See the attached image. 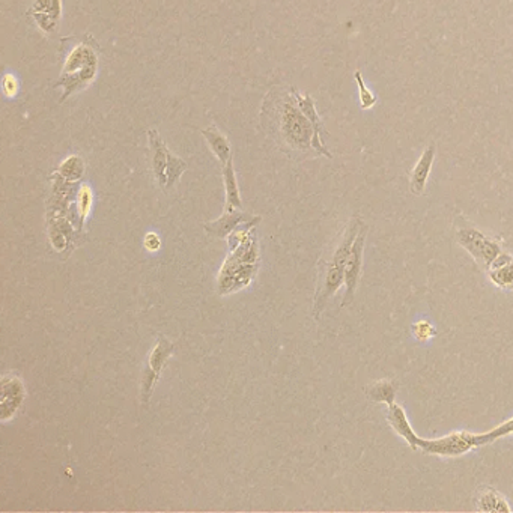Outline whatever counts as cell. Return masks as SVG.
Listing matches in <instances>:
<instances>
[{
  "label": "cell",
  "mask_w": 513,
  "mask_h": 513,
  "mask_svg": "<svg viewBox=\"0 0 513 513\" xmlns=\"http://www.w3.org/2000/svg\"><path fill=\"white\" fill-rule=\"evenodd\" d=\"M363 224L364 223L358 217L351 219V221L346 226L341 241H338L337 247L333 252L330 262L325 265V273L322 275L321 283L317 285L315 303H313V315L316 320H320V315L325 309L327 301L330 300L343 285L348 256H350L353 242L357 238L358 232H360V229L363 228Z\"/></svg>",
  "instance_id": "6da1fadb"
},
{
  "label": "cell",
  "mask_w": 513,
  "mask_h": 513,
  "mask_svg": "<svg viewBox=\"0 0 513 513\" xmlns=\"http://www.w3.org/2000/svg\"><path fill=\"white\" fill-rule=\"evenodd\" d=\"M97 53L95 48L88 43H81L73 48L65 60L59 85L65 88L60 102H64L73 92L86 88L97 74Z\"/></svg>",
  "instance_id": "7a4b0ae2"
},
{
  "label": "cell",
  "mask_w": 513,
  "mask_h": 513,
  "mask_svg": "<svg viewBox=\"0 0 513 513\" xmlns=\"http://www.w3.org/2000/svg\"><path fill=\"white\" fill-rule=\"evenodd\" d=\"M291 92L292 97H288L280 102V113H279L280 136L285 137L291 146L306 149L309 146V143L312 145L315 128L310 119L307 118L300 109L299 101H296L292 89Z\"/></svg>",
  "instance_id": "3957f363"
},
{
  "label": "cell",
  "mask_w": 513,
  "mask_h": 513,
  "mask_svg": "<svg viewBox=\"0 0 513 513\" xmlns=\"http://www.w3.org/2000/svg\"><path fill=\"white\" fill-rule=\"evenodd\" d=\"M148 137L153 175H156L161 189H172L182 173L186 172L187 163L177 157L175 153H172L157 130H149Z\"/></svg>",
  "instance_id": "277c9868"
},
{
  "label": "cell",
  "mask_w": 513,
  "mask_h": 513,
  "mask_svg": "<svg viewBox=\"0 0 513 513\" xmlns=\"http://www.w3.org/2000/svg\"><path fill=\"white\" fill-rule=\"evenodd\" d=\"M455 237L460 247H464L485 271H488L494 261L505 252L498 240L489 237L471 224H459Z\"/></svg>",
  "instance_id": "5b68a950"
},
{
  "label": "cell",
  "mask_w": 513,
  "mask_h": 513,
  "mask_svg": "<svg viewBox=\"0 0 513 513\" xmlns=\"http://www.w3.org/2000/svg\"><path fill=\"white\" fill-rule=\"evenodd\" d=\"M486 444V434H473L467 432V430H460V432H451L435 439L420 438L418 450L427 455L453 458L465 455L468 451Z\"/></svg>",
  "instance_id": "8992f818"
},
{
  "label": "cell",
  "mask_w": 513,
  "mask_h": 513,
  "mask_svg": "<svg viewBox=\"0 0 513 513\" xmlns=\"http://www.w3.org/2000/svg\"><path fill=\"white\" fill-rule=\"evenodd\" d=\"M173 350H175V345L169 342L164 336H160L158 342L149 353L145 372H143V379H142V404L143 405H148L149 399L152 396V390H153V387H156L157 379L160 378L163 369H164V366H166Z\"/></svg>",
  "instance_id": "52a82bcc"
},
{
  "label": "cell",
  "mask_w": 513,
  "mask_h": 513,
  "mask_svg": "<svg viewBox=\"0 0 513 513\" xmlns=\"http://www.w3.org/2000/svg\"><path fill=\"white\" fill-rule=\"evenodd\" d=\"M367 231H369L367 224H363V228L360 229V232H358L357 238L353 242L350 256H348L346 266H345V279H343L345 295L341 303L342 307H348L355 299V291H357L358 282H360L362 270H363V254H364Z\"/></svg>",
  "instance_id": "ba28073f"
},
{
  "label": "cell",
  "mask_w": 513,
  "mask_h": 513,
  "mask_svg": "<svg viewBox=\"0 0 513 513\" xmlns=\"http://www.w3.org/2000/svg\"><path fill=\"white\" fill-rule=\"evenodd\" d=\"M387 422L388 425L393 427L395 432L402 437L408 446L411 447L413 450H418V439L420 437L414 432V429L409 423V420L404 411V408L401 405H397L396 402L387 405Z\"/></svg>",
  "instance_id": "9c48e42d"
},
{
  "label": "cell",
  "mask_w": 513,
  "mask_h": 513,
  "mask_svg": "<svg viewBox=\"0 0 513 513\" xmlns=\"http://www.w3.org/2000/svg\"><path fill=\"white\" fill-rule=\"evenodd\" d=\"M60 11H62L60 0H35L34 6L27 11V15L35 17L36 25L46 32H53Z\"/></svg>",
  "instance_id": "30bf717a"
},
{
  "label": "cell",
  "mask_w": 513,
  "mask_h": 513,
  "mask_svg": "<svg viewBox=\"0 0 513 513\" xmlns=\"http://www.w3.org/2000/svg\"><path fill=\"white\" fill-rule=\"evenodd\" d=\"M435 160V146H429L423 156L420 157L418 163L416 164V167L411 172V178H409V189H411L413 194H420L425 193L426 189V182L429 178V173L432 170V164Z\"/></svg>",
  "instance_id": "8fae6325"
},
{
  "label": "cell",
  "mask_w": 513,
  "mask_h": 513,
  "mask_svg": "<svg viewBox=\"0 0 513 513\" xmlns=\"http://www.w3.org/2000/svg\"><path fill=\"white\" fill-rule=\"evenodd\" d=\"M476 509L480 512H494V513L512 510L506 497L500 494L495 488L491 486H484L477 491Z\"/></svg>",
  "instance_id": "7c38bea8"
},
{
  "label": "cell",
  "mask_w": 513,
  "mask_h": 513,
  "mask_svg": "<svg viewBox=\"0 0 513 513\" xmlns=\"http://www.w3.org/2000/svg\"><path fill=\"white\" fill-rule=\"evenodd\" d=\"M247 219H250V215L241 211H224L219 220L205 224V229H207L208 233L215 235V237L226 238L235 228H238Z\"/></svg>",
  "instance_id": "4fadbf2b"
},
{
  "label": "cell",
  "mask_w": 513,
  "mask_h": 513,
  "mask_svg": "<svg viewBox=\"0 0 513 513\" xmlns=\"http://www.w3.org/2000/svg\"><path fill=\"white\" fill-rule=\"evenodd\" d=\"M223 182L226 190V207L224 211H241L242 202L238 189L237 177H235L233 161L232 158L223 166Z\"/></svg>",
  "instance_id": "5bb4252c"
},
{
  "label": "cell",
  "mask_w": 513,
  "mask_h": 513,
  "mask_svg": "<svg viewBox=\"0 0 513 513\" xmlns=\"http://www.w3.org/2000/svg\"><path fill=\"white\" fill-rule=\"evenodd\" d=\"M202 136L205 137V140L208 142V146L214 152V156L219 158V161L221 163V166H224V164L232 158L229 139L226 137L223 132L219 128H215V127H210L207 130H202Z\"/></svg>",
  "instance_id": "9a60e30c"
},
{
  "label": "cell",
  "mask_w": 513,
  "mask_h": 513,
  "mask_svg": "<svg viewBox=\"0 0 513 513\" xmlns=\"http://www.w3.org/2000/svg\"><path fill=\"white\" fill-rule=\"evenodd\" d=\"M366 395L372 399L374 402L390 405L395 402L396 388L392 381L388 379H381V381H375L374 384L366 388Z\"/></svg>",
  "instance_id": "2e32d148"
},
{
  "label": "cell",
  "mask_w": 513,
  "mask_h": 513,
  "mask_svg": "<svg viewBox=\"0 0 513 513\" xmlns=\"http://www.w3.org/2000/svg\"><path fill=\"white\" fill-rule=\"evenodd\" d=\"M491 282L498 288L513 291V261L488 271Z\"/></svg>",
  "instance_id": "e0dca14e"
},
{
  "label": "cell",
  "mask_w": 513,
  "mask_h": 513,
  "mask_svg": "<svg viewBox=\"0 0 513 513\" xmlns=\"http://www.w3.org/2000/svg\"><path fill=\"white\" fill-rule=\"evenodd\" d=\"M83 170H85V164L77 156L68 157L62 164H60V173H62L64 178L69 179V181L78 179L81 175H83Z\"/></svg>",
  "instance_id": "ac0fdd59"
},
{
  "label": "cell",
  "mask_w": 513,
  "mask_h": 513,
  "mask_svg": "<svg viewBox=\"0 0 513 513\" xmlns=\"http://www.w3.org/2000/svg\"><path fill=\"white\" fill-rule=\"evenodd\" d=\"M413 331H414L416 338L420 342L430 341V338L437 336V328L427 321H420V322L414 324L413 325Z\"/></svg>",
  "instance_id": "d6986e66"
},
{
  "label": "cell",
  "mask_w": 513,
  "mask_h": 513,
  "mask_svg": "<svg viewBox=\"0 0 513 513\" xmlns=\"http://www.w3.org/2000/svg\"><path fill=\"white\" fill-rule=\"evenodd\" d=\"M355 80H357V85H358V89H360V101H362V109H371L375 106L376 102V98L375 95L372 94L371 90H369L364 83H363V78H362V73L360 71H355Z\"/></svg>",
  "instance_id": "ffe728a7"
},
{
  "label": "cell",
  "mask_w": 513,
  "mask_h": 513,
  "mask_svg": "<svg viewBox=\"0 0 513 513\" xmlns=\"http://www.w3.org/2000/svg\"><path fill=\"white\" fill-rule=\"evenodd\" d=\"M513 434V418L512 420H507V422H505L502 425L494 427L492 430H489V432H486V438H488V444L494 443V441H497L498 438H502V437H507Z\"/></svg>",
  "instance_id": "44dd1931"
},
{
  "label": "cell",
  "mask_w": 513,
  "mask_h": 513,
  "mask_svg": "<svg viewBox=\"0 0 513 513\" xmlns=\"http://www.w3.org/2000/svg\"><path fill=\"white\" fill-rule=\"evenodd\" d=\"M2 85H4V94L6 97H14L17 94V90H18V81H17V78L13 74H6L4 77Z\"/></svg>",
  "instance_id": "7402d4cb"
},
{
  "label": "cell",
  "mask_w": 513,
  "mask_h": 513,
  "mask_svg": "<svg viewBox=\"0 0 513 513\" xmlns=\"http://www.w3.org/2000/svg\"><path fill=\"white\" fill-rule=\"evenodd\" d=\"M145 247L151 252L153 250H158L160 249V238L158 235L156 233H148L146 238H145Z\"/></svg>",
  "instance_id": "603a6c76"
}]
</instances>
